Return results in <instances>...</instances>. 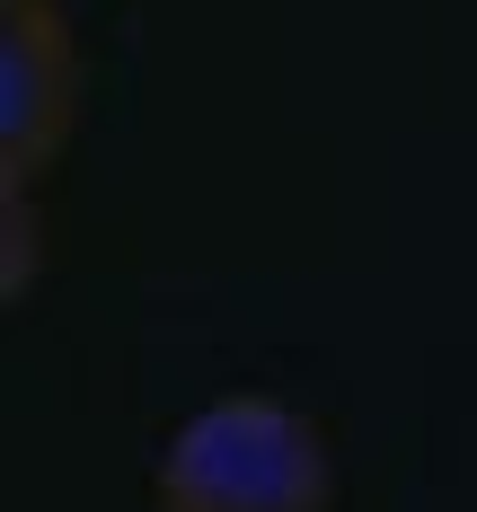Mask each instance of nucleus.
<instances>
[{
    "instance_id": "f03ea898",
    "label": "nucleus",
    "mask_w": 477,
    "mask_h": 512,
    "mask_svg": "<svg viewBox=\"0 0 477 512\" xmlns=\"http://www.w3.org/2000/svg\"><path fill=\"white\" fill-rule=\"evenodd\" d=\"M80 115V45L53 0H0V186H36Z\"/></svg>"
},
{
    "instance_id": "7ed1b4c3",
    "label": "nucleus",
    "mask_w": 477,
    "mask_h": 512,
    "mask_svg": "<svg viewBox=\"0 0 477 512\" xmlns=\"http://www.w3.org/2000/svg\"><path fill=\"white\" fill-rule=\"evenodd\" d=\"M27 274H36V195H27V186H9V274H0V283H9V301L27 292Z\"/></svg>"
},
{
    "instance_id": "f257e3e1",
    "label": "nucleus",
    "mask_w": 477,
    "mask_h": 512,
    "mask_svg": "<svg viewBox=\"0 0 477 512\" xmlns=\"http://www.w3.org/2000/svg\"><path fill=\"white\" fill-rule=\"evenodd\" d=\"M151 512H336V451L292 398L221 389L159 442Z\"/></svg>"
}]
</instances>
